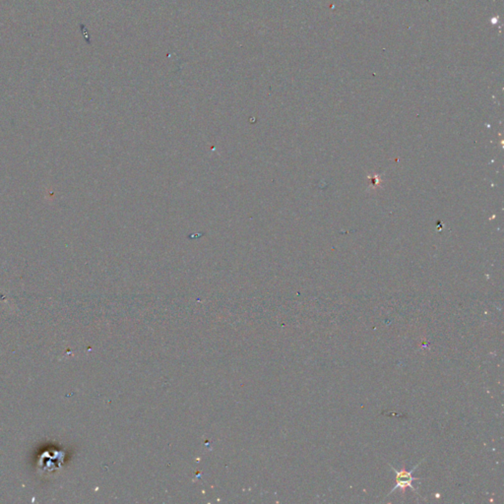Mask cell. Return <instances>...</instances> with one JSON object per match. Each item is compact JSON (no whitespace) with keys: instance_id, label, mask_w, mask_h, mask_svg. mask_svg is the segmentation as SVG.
I'll use <instances>...</instances> for the list:
<instances>
[{"instance_id":"6da1fadb","label":"cell","mask_w":504,"mask_h":504,"mask_svg":"<svg viewBox=\"0 0 504 504\" xmlns=\"http://www.w3.org/2000/svg\"><path fill=\"white\" fill-rule=\"evenodd\" d=\"M424 460H425V457H423V459H421L420 462H419V463H418V464H417V465H416V466H415V467H414L411 471H407V470H405V469H402L401 471H397V470L393 467L391 464H389V466L391 467L393 472L396 474V484L394 485V487H393L392 489H391V491L389 492V494H391L392 492H394V491H395V490H397V489H401V490H402V492H403V493H405V490H406V488H407V487H410L413 491H415V492L419 493V492H418V490H417V489L413 486V481H414V480H417V479H420V477L413 476L412 474H413V472H414V471H415V470H416V469L420 466V463H421L422 461H424Z\"/></svg>"}]
</instances>
